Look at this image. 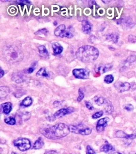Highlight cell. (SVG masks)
Wrapping results in <instances>:
<instances>
[{
	"label": "cell",
	"instance_id": "obj_27",
	"mask_svg": "<svg viewBox=\"0 0 136 154\" xmlns=\"http://www.w3.org/2000/svg\"><path fill=\"white\" fill-rule=\"evenodd\" d=\"M78 93H79V96H78V97L77 98V101L80 102V101H82V99H83L84 96H85V92H84V89H83V88H80V89H79Z\"/></svg>",
	"mask_w": 136,
	"mask_h": 154
},
{
	"label": "cell",
	"instance_id": "obj_43",
	"mask_svg": "<svg viewBox=\"0 0 136 154\" xmlns=\"http://www.w3.org/2000/svg\"><path fill=\"white\" fill-rule=\"evenodd\" d=\"M11 154H16V153H15V152H12V153H11Z\"/></svg>",
	"mask_w": 136,
	"mask_h": 154
},
{
	"label": "cell",
	"instance_id": "obj_31",
	"mask_svg": "<svg viewBox=\"0 0 136 154\" xmlns=\"http://www.w3.org/2000/svg\"><path fill=\"white\" fill-rule=\"evenodd\" d=\"M102 115H103V111H100L99 112H97V113H95L92 115V118H94V119H97V118H100Z\"/></svg>",
	"mask_w": 136,
	"mask_h": 154
},
{
	"label": "cell",
	"instance_id": "obj_42",
	"mask_svg": "<svg viewBox=\"0 0 136 154\" xmlns=\"http://www.w3.org/2000/svg\"><path fill=\"white\" fill-rule=\"evenodd\" d=\"M112 154H122V153H118V152H115V153H112Z\"/></svg>",
	"mask_w": 136,
	"mask_h": 154
},
{
	"label": "cell",
	"instance_id": "obj_16",
	"mask_svg": "<svg viewBox=\"0 0 136 154\" xmlns=\"http://www.w3.org/2000/svg\"><path fill=\"white\" fill-rule=\"evenodd\" d=\"M66 30V27H65V25L62 24V25H59L57 28H56L55 30V32H54V34L57 37H60L61 36V34L63 33L65 30Z\"/></svg>",
	"mask_w": 136,
	"mask_h": 154
},
{
	"label": "cell",
	"instance_id": "obj_20",
	"mask_svg": "<svg viewBox=\"0 0 136 154\" xmlns=\"http://www.w3.org/2000/svg\"><path fill=\"white\" fill-rule=\"evenodd\" d=\"M105 104V111L107 113L110 114L113 110H114V107H113L112 104L110 101H109L108 100H105V102L104 103Z\"/></svg>",
	"mask_w": 136,
	"mask_h": 154
},
{
	"label": "cell",
	"instance_id": "obj_36",
	"mask_svg": "<svg viewBox=\"0 0 136 154\" xmlns=\"http://www.w3.org/2000/svg\"><path fill=\"white\" fill-rule=\"evenodd\" d=\"M86 107H87V109H90V110H93V109H94L93 106L92 105V104L90 103V102L86 101Z\"/></svg>",
	"mask_w": 136,
	"mask_h": 154
},
{
	"label": "cell",
	"instance_id": "obj_26",
	"mask_svg": "<svg viewBox=\"0 0 136 154\" xmlns=\"http://www.w3.org/2000/svg\"><path fill=\"white\" fill-rule=\"evenodd\" d=\"M4 122L10 125H15L16 124V120L13 117H8V118H5Z\"/></svg>",
	"mask_w": 136,
	"mask_h": 154
},
{
	"label": "cell",
	"instance_id": "obj_17",
	"mask_svg": "<svg viewBox=\"0 0 136 154\" xmlns=\"http://www.w3.org/2000/svg\"><path fill=\"white\" fill-rule=\"evenodd\" d=\"M38 50L39 55H40L42 58H47L48 56V52L45 46H39L38 47Z\"/></svg>",
	"mask_w": 136,
	"mask_h": 154
},
{
	"label": "cell",
	"instance_id": "obj_32",
	"mask_svg": "<svg viewBox=\"0 0 136 154\" xmlns=\"http://www.w3.org/2000/svg\"><path fill=\"white\" fill-rule=\"evenodd\" d=\"M135 60H136V57L135 56H130L127 58L126 62L129 63V64H131L133 62H134Z\"/></svg>",
	"mask_w": 136,
	"mask_h": 154
},
{
	"label": "cell",
	"instance_id": "obj_44",
	"mask_svg": "<svg viewBox=\"0 0 136 154\" xmlns=\"http://www.w3.org/2000/svg\"><path fill=\"white\" fill-rule=\"evenodd\" d=\"M135 101H136V96H135Z\"/></svg>",
	"mask_w": 136,
	"mask_h": 154
},
{
	"label": "cell",
	"instance_id": "obj_11",
	"mask_svg": "<svg viewBox=\"0 0 136 154\" xmlns=\"http://www.w3.org/2000/svg\"><path fill=\"white\" fill-rule=\"evenodd\" d=\"M112 67V64H100L97 68L96 71L97 73H99L100 74H102L105 72H107V71H109L111 69Z\"/></svg>",
	"mask_w": 136,
	"mask_h": 154
},
{
	"label": "cell",
	"instance_id": "obj_28",
	"mask_svg": "<svg viewBox=\"0 0 136 154\" xmlns=\"http://www.w3.org/2000/svg\"><path fill=\"white\" fill-rule=\"evenodd\" d=\"M73 36V35L72 34V33L70 32V31H67V30H65L62 34H61V36H60V37H67V38H72Z\"/></svg>",
	"mask_w": 136,
	"mask_h": 154
},
{
	"label": "cell",
	"instance_id": "obj_30",
	"mask_svg": "<svg viewBox=\"0 0 136 154\" xmlns=\"http://www.w3.org/2000/svg\"><path fill=\"white\" fill-rule=\"evenodd\" d=\"M48 33V30L47 29H42L35 33V35H45L47 36Z\"/></svg>",
	"mask_w": 136,
	"mask_h": 154
},
{
	"label": "cell",
	"instance_id": "obj_34",
	"mask_svg": "<svg viewBox=\"0 0 136 154\" xmlns=\"http://www.w3.org/2000/svg\"><path fill=\"white\" fill-rule=\"evenodd\" d=\"M124 109L127 110V111H132L134 109V106L132 105V104H127V105L124 107Z\"/></svg>",
	"mask_w": 136,
	"mask_h": 154
},
{
	"label": "cell",
	"instance_id": "obj_4",
	"mask_svg": "<svg viewBox=\"0 0 136 154\" xmlns=\"http://www.w3.org/2000/svg\"><path fill=\"white\" fill-rule=\"evenodd\" d=\"M70 131L76 134H80L82 135H88L92 132V129L86 127L82 124L78 125H71L70 126Z\"/></svg>",
	"mask_w": 136,
	"mask_h": 154
},
{
	"label": "cell",
	"instance_id": "obj_7",
	"mask_svg": "<svg viewBox=\"0 0 136 154\" xmlns=\"http://www.w3.org/2000/svg\"><path fill=\"white\" fill-rule=\"evenodd\" d=\"M114 87L118 92H124L131 89V84L128 82L117 81L114 84Z\"/></svg>",
	"mask_w": 136,
	"mask_h": 154
},
{
	"label": "cell",
	"instance_id": "obj_9",
	"mask_svg": "<svg viewBox=\"0 0 136 154\" xmlns=\"http://www.w3.org/2000/svg\"><path fill=\"white\" fill-rule=\"evenodd\" d=\"M109 121V119L108 118H104L102 119H100L97 122V126H96V129H97V132L100 133V132L103 131L105 128L107 126V123H108Z\"/></svg>",
	"mask_w": 136,
	"mask_h": 154
},
{
	"label": "cell",
	"instance_id": "obj_12",
	"mask_svg": "<svg viewBox=\"0 0 136 154\" xmlns=\"http://www.w3.org/2000/svg\"><path fill=\"white\" fill-rule=\"evenodd\" d=\"M114 150V148L111 144H109L107 141H105V144H104L100 148V152H104L105 153H109Z\"/></svg>",
	"mask_w": 136,
	"mask_h": 154
},
{
	"label": "cell",
	"instance_id": "obj_35",
	"mask_svg": "<svg viewBox=\"0 0 136 154\" xmlns=\"http://www.w3.org/2000/svg\"><path fill=\"white\" fill-rule=\"evenodd\" d=\"M136 138V130L134 131V133L131 135H129L128 140H133Z\"/></svg>",
	"mask_w": 136,
	"mask_h": 154
},
{
	"label": "cell",
	"instance_id": "obj_24",
	"mask_svg": "<svg viewBox=\"0 0 136 154\" xmlns=\"http://www.w3.org/2000/svg\"><path fill=\"white\" fill-rule=\"evenodd\" d=\"M23 76H21L20 73L18 74H15L14 75V76H13V80H14L15 81H16V83H21V82L23 81Z\"/></svg>",
	"mask_w": 136,
	"mask_h": 154
},
{
	"label": "cell",
	"instance_id": "obj_37",
	"mask_svg": "<svg viewBox=\"0 0 136 154\" xmlns=\"http://www.w3.org/2000/svg\"><path fill=\"white\" fill-rule=\"evenodd\" d=\"M131 39H133V42H136V37L132 35H131L129 37V41H131Z\"/></svg>",
	"mask_w": 136,
	"mask_h": 154
},
{
	"label": "cell",
	"instance_id": "obj_14",
	"mask_svg": "<svg viewBox=\"0 0 136 154\" xmlns=\"http://www.w3.org/2000/svg\"><path fill=\"white\" fill-rule=\"evenodd\" d=\"M1 108L3 112L5 114H8L12 109V104L11 102H6L1 104Z\"/></svg>",
	"mask_w": 136,
	"mask_h": 154
},
{
	"label": "cell",
	"instance_id": "obj_23",
	"mask_svg": "<svg viewBox=\"0 0 136 154\" xmlns=\"http://www.w3.org/2000/svg\"><path fill=\"white\" fill-rule=\"evenodd\" d=\"M10 93V89L7 87H1V98H4L7 97Z\"/></svg>",
	"mask_w": 136,
	"mask_h": 154
},
{
	"label": "cell",
	"instance_id": "obj_13",
	"mask_svg": "<svg viewBox=\"0 0 136 154\" xmlns=\"http://www.w3.org/2000/svg\"><path fill=\"white\" fill-rule=\"evenodd\" d=\"M52 46L53 50V53L55 55L60 54V53H62V51H63V49H64L63 47H62L58 42H53Z\"/></svg>",
	"mask_w": 136,
	"mask_h": 154
},
{
	"label": "cell",
	"instance_id": "obj_21",
	"mask_svg": "<svg viewBox=\"0 0 136 154\" xmlns=\"http://www.w3.org/2000/svg\"><path fill=\"white\" fill-rule=\"evenodd\" d=\"M107 39L114 43H117L118 40V36L117 34H111L107 36Z\"/></svg>",
	"mask_w": 136,
	"mask_h": 154
},
{
	"label": "cell",
	"instance_id": "obj_10",
	"mask_svg": "<svg viewBox=\"0 0 136 154\" xmlns=\"http://www.w3.org/2000/svg\"><path fill=\"white\" fill-rule=\"evenodd\" d=\"M82 30L86 34H90L92 31V25L87 20H83L82 22Z\"/></svg>",
	"mask_w": 136,
	"mask_h": 154
},
{
	"label": "cell",
	"instance_id": "obj_18",
	"mask_svg": "<svg viewBox=\"0 0 136 154\" xmlns=\"http://www.w3.org/2000/svg\"><path fill=\"white\" fill-rule=\"evenodd\" d=\"M43 145L44 142L43 141L41 137H39V138L35 141V144H34L33 148H34V149H40L41 148L43 147Z\"/></svg>",
	"mask_w": 136,
	"mask_h": 154
},
{
	"label": "cell",
	"instance_id": "obj_25",
	"mask_svg": "<svg viewBox=\"0 0 136 154\" xmlns=\"http://www.w3.org/2000/svg\"><path fill=\"white\" fill-rule=\"evenodd\" d=\"M116 136L117 138H125L128 140L129 135L126 134L125 132H124L122 131H118L116 133Z\"/></svg>",
	"mask_w": 136,
	"mask_h": 154
},
{
	"label": "cell",
	"instance_id": "obj_33",
	"mask_svg": "<svg viewBox=\"0 0 136 154\" xmlns=\"http://www.w3.org/2000/svg\"><path fill=\"white\" fill-rule=\"evenodd\" d=\"M87 154H95V152L93 148L89 145L87 147Z\"/></svg>",
	"mask_w": 136,
	"mask_h": 154
},
{
	"label": "cell",
	"instance_id": "obj_1",
	"mask_svg": "<svg viewBox=\"0 0 136 154\" xmlns=\"http://www.w3.org/2000/svg\"><path fill=\"white\" fill-rule=\"evenodd\" d=\"M41 132L46 138L56 140L67 136L70 132V128L65 124L58 123L53 126L42 129Z\"/></svg>",
	"mask_w": 136,
	"mask_h": 154
},
{
	"label": "cell",
	"instance_id": "obj_8",
	"mask_svg": "<svg viewBox=\"0 0 136 154\" xmlns=\"http://www.w3.org/2000/svg\"><path fill=\"white\" fill-rule=\"evenodd\" d=\"M73 111H74V109L71 107L64 108V109H61L54 114L53 116L55 118H61L62 116H64V115H65L67 114H69L73 113Z\"/></svg>",
	"mask_w": 136,
	"mask_h": 154
},
{
	"label": "cell",
	"instance_id": "obj_15",
	"mask_svg": "<svg viewBox=\"0 0 136 154\" xmlns=\"http://www.w3.org/2000/svg\"><path fill=\"white\" fill-rule=\"evenodd\" d=\"M37 76H40V77H46V78H49V77L50 76V74L48 71H47L46 68H42L37 73Z\"/></svg>",
	"mask_w": 136,
	"mask_h": 154
},
{
	"label": "cell",
	"instance_id": "obj_22",
	"mask_svg": "<svg viewBox=\"0 0 136 154\" xmlns=\"http://www.w3.org/2000/svg\"><path fill=\"white\" fill-rule=\"evenodd\" d=\"M94 101L99 106H102V104H104V103L105 102V98L102 97H100V96H95L94 98Z\"/></svg>",
	"mask_w": 136,
	"mask_h": 154
},
{
	"label": "cell",
	"instance_id": "obj_38",
	"mask_svg": "<svg viewBox=\"0 0 136 154\" xmlns=\"http://www.w3.org/2000/svg\"><path fill=\"white\" fill-rule=\"evenodd\" d=\"M45 154H58V153L54 150H50V151H47L45 152Z\"/></svg>",
	"mask_w": 136,
	"mask_h": 154
},
{
	"label": "cell",
	"instance_id": "obj_2",
	"mask_svg": "<svg viewBox=\"0 0 136 154\" xmlns=\"http://www.w3.org/2000/svg\"><path fill=\"white\" fill-rule=\"evenodd\" d=\"M99 51L97 48L91 46H84L79 48L76 56L78 60L83 63H91L98 58Z\"/></svg>",
	"mask_w": 136,
	"mask_h": 154
},
{
	"label": "cell",
	"instance_id": "obj_3",
	"mask_svg": "<svg viewBox=\"0 0 136 154\" xmlns=\"http://www.w3.org/2000/svg\"><path fill=\"white\" fill-rule=\"evenodd\" d=\"M3 55L4 59L9 63H20L23 58V53L15 46H8L3 49Z\"/></svg>",
	"mask_w": 136,
	"mask_h": 154
},
{
	"label": "cell",
	"instance_id": "obj_40",
	"mask_svg": "<svg viewBox=\"0 0 136 154\" xmlns=\"http://www.w3.org/2000/svg\"><path fill=\"white\" fill-rule=\"evenodd\" d=\"M34 70H35V68H28V73H31Z\"/></svg>",
	"mask_w": 136,
	"mask_h": 154
},
{
	"label": "cell",
	"instance_id": "obj_19",
	"mask_svg": "<svg viewBox=\"0 0 136 154\" xmlns=\"http://www.w3.org/2000/svg\"><path fill=\"white\" fill-rule=\"evenodd\" d=\"M32 102H33L32 98L30 97H27L21 102V105L23 107H28L31 105Z\"/></svg>",
	"mask_w": 136,
	"mask_h": 154
},
{
	"label": "cell",
	"instance_id": "obj_5",
	"mask_svg": "<svg viewBox=\"0 0 136 154\" xmlns=\"http://www.w3.org/2000/svg\"><path fill=\"white\" fill-rule=\"evenodd\" d=\"M13 143L15 146L21 152H24L30 149L31 147V142L27 138H20L15 140Z\"/></svg>",
	"mask_w": 136,
	"mask_h": 154
},
{
	"label": "cell",
	"instance_id": "obj_29",
	"mask_svg": "<svg viewBox=\"0 0 136 154\" xmlns=\"http://www.w3.org/2000/svg\"><path fill=\"white\" fill-rule=\"evenodd\" d=\"M113 81H114V76H113L112 75H107L104 78V81L106 84H108L112 83Z\"/></svg>",
	"mask_w": 136,
	"mask_h": 154
},
{
	"label": "cell",
	"instance_id": "obj_41",
	"mask_svg": "<svg viewBox=\"0 0 136 154\" xmlns=\"http://www.w3.org/2000/svg\"><path fill=\"white\" fill-rule=\"evenodd\" d=\"M0 71H1V75H0V77H1V78H2V77H3V76H4V71L3 70L2 68L0 69Z\"/></svg>",
	"mask_w": 136,
	"mask_h": 154
},
{
	"label": "cell",
	"instance_id": "obj_6",
	"mask_svg": "<svg viewBox=\"0 0 136 154\" xmlns=\"http://www.w3.org/2000/svg\"><path fill=\"white\" fill-rule=\"evenodd\" d=\"M73 75L77 78L88 79L89 78L90 71L87 69H75L73 70Z\"/></svg>",
	"mask_w": 136,
	"mask_h": 154
},
{
	"label": "cell",
	"instance_id": "obj_39",
	"mask_svg": "<svg viewBox=\"0 0 136 154\" xmlns=\"http://www.w3.org/2000/svg\"><path fill=\"white\" fill-rule=\"evenodd\" d=\"M16 2L18 3H26V4H31V2L30 1H25V0H24V1H16Z\"/></svg>",
	"mask_w": 136,
	"mask_h": 154
}]
</instances>
